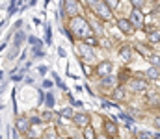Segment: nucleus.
<instances>
[{
    "instance_id": "19",
    "label": "nucleus",
    "mask_w": 160,
    "mask_h": 139,
    "mask_svg": "<svg viewBox=\"0 0 160 139\" xmlns=\"http://www.w3.org/2000/svg\"><path fill=\"white\" fill-rule=\"evenodd\" d=\"M102 4H104L108 9H112V11H114V9L119 6V0H102Z\"/></svg>"
},
{
    "instance_id": "25",
    "label": "nucleus",
    "mask_w": 160,
    "mask_h": 139,
    "mask_svg": "<svg viewBox=\"0 0 160 139\" xmlns=\"http://www.w3.org/2000/svg\"><path fill=\"white\" fill-rule=\"evenodd\" d=\"M28 139H36V137H28Z\"/></svg>"
},
{
    "instance_id": "26",
    "label": "nucleus",
    "mask_w": 160,
    "mask_h": 139,
    "mask_svg": "<svg viewBox=\"0 0 160 139\" xmlns=\"http://www.w3.org/2000/svg\"><path fill=\"white\" fill-rule=\"evenodd\" d=\"M67 139H73V137H67Z\"/></svg>"
},
{
    "instance_id": "15",
    "label": "nucleus",
    "mask_w": 160,
    "mask_h": 139,
    "mask_svg": "<svg viewBox=\"0 0 160 139\" xmlns=\"http://www.w3.org/2000/svg\"><path fill=\"white\" fill-rule=\"evenodd\" d=\"M43 139H58L56 128H47V130L43 132Z\"/></svg>"
},
{
    "instance_id": "22",
    "label": "nucleus",
    "mask_w": 160,
    "mask_h": 139,
    "mask_svg": "<svg viewBox=\"0 0 160 139\" xmlns=\"http://www.w3.org/2000/svg\"><path fill=\"white\" fill-rule=\"evenodd\" d=\"M62 117H73V109H71V108H65V109L62 111Z\"/></svg>"
},
{
    "instance_id": "1",
    "label": "nucleus",
    "mask_w": 160,
    "mask_h": 139,
    "mask_svg": "<svg viewBox=\"0 0 160 139\" xmlns=\"http://www.w3.org/2000/svg\"><path fill=\"white\" fill-rule=\"evenodd\" d=\"M69 28H71L73 35H75V37H78V39H86V37L95 35V34H93L91 24H89L82 15H75V17H71V19H69Z\"/></svg>"
},
{
    "instance_id": "14",
    "label": "nucleus",
    "mask_w": 160,
    "mask_h": 139,
    "mask_svg": "<svg viewBox=\"0 0 160 139\" xmlns=\"http://www.w3.org/2000/svg\"><path fill=\"white\" fill-rule=\"evenodd\" d=\"M84 139H97V134H95V128L93 126H84Z\"/></svg>"
},
{
    "instance_id": "11",
    "label": "nucleus",
    "mask_w": 160,
    "mask_h": 139,
    "mask_svg": "<svg viewBox=\"0 0 160 139\" xmlns=\"http://www.w3.org/2000/svg\"><path fill=\"white\" fill-rule=\"evenodd\" d=\"M119 58L123 61H130V58H132V50H130V46H121L119 48Z\"/></svg>"
},
{
    "instance_id": "4",
    "label": "nucleus",
    "mask_w": 160,
    "mask_h": 139,
    "mask_svg": "<svg viewBox=\"0 0 160 139\" xmlns=\"http://www.w3.org/2000/svg\"><path fill=\"white\" fill-rule=\"evenodd\" d=\"M80 9H82V4H80L78 0H65V13L69 17L80 15Z\"/></svg>"
},
{
    "instance_id": "5",
    "label": "nucleus",
    "mask_w": 160,
    "mask_h": 139,
    "mask_svg": "<svg viewBox=\"0 0 160 139\" xmlns=\"http://www.w3.org/2000/svg\"><path fill=\"white\" fill-rule=\"evenodd\" d=\"M112 71H114L112 61H101V63L97 65V69H95L97 76H108V74H112Z\"/></svg>"
},
{
    "instance_id": "17",
    "label": "nucleus",
    "mask_w": 160,
    "mask_h": 139,
    "mask_svg": "<svg viewBox=\"0 0 160 139\" xmlns=\"http://www.w3.org/2000/svg\"><path fill=\"white\" fill-rule=\"evenodd\" d=\"M123 96H125V89H123V87H116L114 93H112V98H114V100H121Z\"/></svg>"
},
{
    "instance_id": "7",
    "label": "nucleus",
    "mask_w": 160,
    "mask_h": 139,
    "mask_svg": "<svg viewBox=\"0 0 160 139\" xmlns=\"http://www.w3.org/2000/svg\"><path fill=\"white\" fill-rule=\"evenodd\" d=\"M73 121H75V124H77V126L84 128V126H88V124H89L91 117H89L88 113H75V115H73Z\"/></svg>"
},
{
    "instance_id": "8",
    "label": "nucleus",
    "mask_w": 160,
    "mask_h": 139,
    "mask_svg": "<svg viewBox=\"0 0 160 139\" xmlns=\"http://www.w3.org/2000/svg\"><path fill=\"white\" fill-rule=\"evenodd\" d=\"M147 80H143V78H134V80H130V87L134 89V91H145L147 89Z\"/></svg>"
},
{
    "instance_id": "24",
    "label": "nucleus",
    "mask_w": 160,
    "mask_h": 139,
    "mask_svg": "<svg viewBox=\"0 0 160 139\" xmlns=\"http://www.w3.org/2000/svg\"><path fill=\"white\" fill-rule=\"evenodd\" d=\"M138 139H151V136H149V134H143V132H140V134H138Z\"/></svg>"
},
{
    "instance_id": "16",
    "label": "nucleus",
    "mask_w": 160,
    "mask_h": 139,
    "mask_svg": "<svg viewBox=\"0 0 160 139\" xmlns=\"http://www.w3.org/2000/svg\"><path fill=\"white\" fill-rule=\"evenodd\" d=\"M158 37H160V34H158V30H153V32H149V45H158Z\"/></svg>"
},
{
    "instance_id": "27",
    "label": "nucleus",
    "mask_w": 160,
    "mask_h": 139,
    "mask_svg": "<svg viewBox=\"0 0 160 139\" xmlns=\"http://www.w3.org/2000/svg\"><path fill=\"white\" fill-rule=\"evenodd\" d=\"M155 2H157V0H155Z\"/></svg>"
},
{
    "instance_id": "13",
    "label": "nucleus",
    "mask_w": 160,
    "mask_h": 139,
    "mask_svg": "<svg viewBox=\"0 0 160 139\" xmlns=\"http://www.w3.org/2000/svg\"><path fill=\"white\" fill-rule=\"evenodd\" d=\"M104 132H106V136H110V137H118V128H116L114 123H106V124H104Z\"/></svg>"
},
{
    "instance_id": "10",
    "label": "nucleus",
    "mask_w": 160,
    "mask_h": 139,
    "mask_svg": "<svg viewBox=\"0 0 160 139\" xmlns=\"http://www.w3.org/2000/svg\"><path fill=\"white\" fill-rule=\"evenodd\" d=\"M101 78H102V80H101V87H102V89H106V87L112 89V87H114L116 80L112 78V74H108V76H101Z\"/></svg>"
},
{
    "instance_id": "21",
    "label": "nucleus",
    "mask_w": 160,
    "mask_h": 139,
    "mask_svg": "<svg viewBox=\"0 0 160 139\" xmlns=\"http://www.w3.org/2000/svg\"><path fill=\"white\" fill-rule=\"evenodd\" d=\"M142 28H145L147 32H153V30H158V28H157V26H155L153 22H143V26H142Z\"/></svg>"
},
{
    "instance_id": "9",
    "label": "nucleus",
    "mask_w": 160,
    "mask_h": 139,
    "mask_svg": "<svg viewBox=\"0 0 160 139\" xmlns=\"http://www.w3.org/2000/svg\"><path fill=\"white\" fill-rule=\"evenodd\" d=\"M77 48H78V52H80L82 58H91V56H95V54H93V46L86 45V43H78Z\"/></svg>"
},
{
    "instance_id": "6",
    "label": "nucleus",
    "mask_w": 160,
    "mask_h": 139,
    "mask_svg": "<svg viewBox=\"0 0 160 139\" xmlns=\"http://www.w3.org/2000/svg\"><path fill=\"white\" fill-rule=\"evenodd\" d=\"M118 28H119L125 35H132V34H134V30H136V28L130 24V21H128V19H119V21H118Z\"/></svg>"
},
{
    "instance_id": "2",
    "label": "nucleus",
    "mask_w": 160,
    "mask_h": 139,
    "mask_svg": "<svg viewBox=\"0 0 160 139\" xmlns=\"http://www.w3.org/2000/svg\"><path fill=\"white\" fill-rule=\"evenodd\" d=\"M91 11H95V15H97L101 21H106V22H108V21H112V9H108V7L102 4V0H101L99 4H95Z\"/></svg>"
},
{
    "instance_id": "18",
    "label": "nucleus",
    "mask_w": 160,
    "mask_h": 139,
    "mask_svg": "<svg viewBox=\"0 0 160 139\" xmlns=\"http://www.w3.org/2000/svg\"><path fill=\"white\" fill-rule=\"evenodd\" d=\"M147 76H149L151 80H158V67H155V65H153V67L147 71Z\"/></svg>"
},
{
    "instance_id": "23",
    "label": "nucleus",
    "mask_w": 160,
    "mask_h": 139,
    "mask_svg": "<svg viewBox=\"0 0 160 139\" xmlns=\"http://www.w3.org/2000/svg\"><path fill=\"white\" fill-rule=\"evenodd\" d=\"M99 2H101V0H86V4H88V7H89V9H93V6H95V4H99Z\"/></svg>"
},
{
    "instance_id": "12",
    "label": "nucleus",
    "mask_w": 160,
    "mask_h": 139,
    "mask_svg": "<svg viewBox=\"0 0 160 139\" xmlns=\"http://www.w3.org/2000/svg\"><path fill=\"white\" fill-rule=\"evenodd\" d=\"M17 128H19L21 132H26V130L30 128V121H28L26 117H19V119H17Z\"/></svg>"
},
{
    "instance_id": "3",
    "label": "nucleus",
    "mask_w": 160,
    "mask_h": 139,
    "mask_svg": "<svg viewBox=\"0 0 160 139\" xmlns=\"http://www.w3.org/2000/svg\"><path fill=\"white\" fill-rule=\"evenodd\" d=\"M130 24L134 26V28H142L143 26V22H145V13L142 11V9H132V13H130Z\"/></svg>"
},
{
    "instance_id": "20",
    "label": "nucleus",
    "mask_w": 160,
    "mask_h": 139,
    "mask_svg": "<svg viewBox=\"0 0 160 139\" xmlns=\"http://www.w3.org/2000/svg\"><path fill=\"white\" fill-rule=\"evenodd\" d=\"M145 2H147V0H130V4L134 6V9H143Z\"/></svg>"
}]
</instances>
